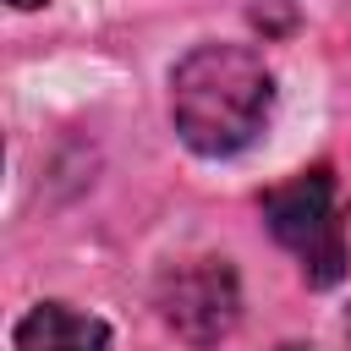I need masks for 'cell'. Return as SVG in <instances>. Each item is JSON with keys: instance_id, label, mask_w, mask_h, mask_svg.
Listing matches in <instances>:
<instances>
[{"instance_id": "cell-1", "label": "cell", "mask_w": 351, "mask_h": 351, "mask_svg": "<svg viewBox=\"0 0 351 351\" xmlns=\"http://www.w3.org/2000/svg\"><path fill=\"white\" fill-rule=\"evenodd\" d=\"M274 110V77L247 44H197L170 71V115L192 154H241Z\"/></svg>"}, {"instance_id": "cell-2", "label": "cell", "mask_w": 351, "mask_h": 351, "mask_svg": "<svg viewBox=\"0 0 351 351\" xmlns=\"http://www.w3.org/2000/svg\"><path fill=\"white\" fill-rule=\"evenodd\" d=\"M263 219L280 247L296 252L307 285H335L346 274V225L335 208V176L329 165H313L291 176L285 186L263 192Z\"/></svg>"}, {"instance_id": "cell-3", "label": "cell", "mask_w": 351, "mask_h": 351, "mask_svg": "<svg viewBox=\"0 0 351 351\" xmlns=\"http://www.w3.org/2000/svg\"><path fill=\"white\" fill-rule=\"evenodd\" d=\"M154 302H159V318L186 346H214L241 318V285L225 258H186V263L165 269Z\"/></svg>"}, {"instance_id": "cell-4", "label": "cell", "mask_w": 351, "mask_h": 351, "mask_svg": "<svg viewBox=\"0 0 351 351\" xmlns=\"http://www.w3.org/2000/svg\"><path fill=\"white\" fill-rule=\"evenodd\" d=\"M16 351H110V324L82 307L44 302L16 324Z\"/></svg>"}, {"instance_id": "cell-5", "label": "cell", "mask_w": 351, "mask_h": 351, "mask_svg": "<svg viewBox=\"0 0 351 351\" xmlns=\"http://www.w3.org/2000/svg\"><path fill=\"white\" fill-rule=\"evenodd\" d=\"M16 11H33V5H49V0H11Z\"/></svg>"}, {"instance_id": "cell-6", "label": "cell", "mask_w": 351, "mask_h": 351, "mask_svg": "<svg viewBox=\"0 0 351 351\" xmlns=\"http://www.w3.org/2000/svg\"><path fill=\"white\" fill-rule=\"evenodd\" d=\"M280 351H307V346H280Z\"/></svg>"}, {"instance_id": "cell-7", "label": "cell", "mask_w": 351, "mask_h": 351, "mask_svg": "<svg viewBox=\"0 0 351 351\" xmlns=\"http://www.w3.org/2000/svg\"><path fill=\"white\" fill-rule=\"evenodd\" d=\"M346 329H351V324H346Z\"/></svg>"}]
</instances>
